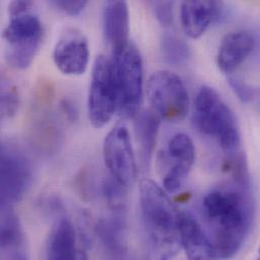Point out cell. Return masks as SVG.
<instances>
[{
    "label": "cell",
    "mask_w": 260,
    "mask_h": 260,
    "mask_svg": "<svg viewBox=\"0 0 260 260\" xmlns=\"http://www.w3.org/2000/svg\"><path fill=\"white\" fill-rule=\"evenodd\" d=\"M236 183L237 186L213 189L203 200L204 216L220 258H231L237 254L252 223L253 206L249 185Z\"/></svg>",
    "instance_id": "1"
},
{
    "label": "cell",
    "mask_w": 260,
    "mask_h": 260,
    "mask_svg": "<svg viewBox=\"0 0 260 260\" xmlns=\"http://www.w3.org/2000/svg\"><path fill=\"white\" fill-rule=\"evenodd\" d=\"M142 222L150 253L158 259H168L181 249L179 212L167 193L154 181L145 179L140 184Z\"/></svg>",
    "instance_id": "2"
},
{
    "label": "cell",
    "mask_w": 260,
    "mask_h": 260,
    "mask_svg": "<svg viewBox=\"0 0 260 260\" xmlns=\"http://www.w3.org/2000/svg\"><path fill=\"white\" fill-rule=\"evenodd\" d=\"M192 120L198 130L217 140L228 155L239 153L241 134L236 118L212 87L204 86L200 89L194 102Z\"/></svg>",
    "instance_id": "3"
},
{
    "label": "cell",
    "mask_w": 260,
    "mask_h": 260,
    "mask_svg": "<svg viewBox=\"0 0 260 260\" xmlns=\"http://www.w3.org/2000/svg\"><path fill=\"white\" fill-rule=\"evenodd\" d=\"M118 110L124 118L139 114L143 99V62L138 49L129 45L113 57Z\"/></svg>",
    "instance_id": "4"
},
{
    "label": "cell",
    "mask_w": 260,
    "mask_h": 260,
    "mask_svg": "<svg viewBox=\"0 0 260 260\" xmlns=\"http://www.w3.org/2000/svg\"><path fill=\"white\" fill-rule=\"evenodd\" d=\"M118 110V91L113 61L100 56L93 65L88 94V116L93 128L110 123Z\"/></svg>",
    "instance_id": "5"
},
{
    "label": "cell",
    "mask_w": 260,
    "mask_h": 260,
    "mask_svg": "<svg viewBox=\"0 0 260 260\" xmlns=\"http://www.w3.org/2000/svg\"><path fill=\"white\" fill-rule=\"evenodd\" d=\"M3 38L7 44L8 64L16 69H26L34 61L42 43L41 21L29 13L11 17L4 29Z\"/></svg>",
    "instance_id": "6"
},
{
    "label": "cell",
    "mask_w": 260,
    "mask_h": 260,
    "mask_svg": "<svg viewBox=\"0 0 260 260\" xmlns=\"http://www.w3.org/2000/svg\"><path fill=\"white\" fill-rule=\"evenodd\" d=\"M147 94L153 110L164 120H182L189 106L188 92L182 79L170 71H157L151 75Z\"/></svg>",
    "instance_id": "7"
},
{
    "label": "cell",
    "mask_w": 260,
    "mask_h": 260,
    "mask_svg": "<svg viewBox=\"0 0 260 260\" xmlns=\"http://www.w3.org/2000/svg\"><path fill=\"white\" fill-rule=\"evenodd\" d=\"M1 206H13L26 193L32 178L31 162L16 145L1 146Z\"/></svg>",
    "instance_id": "8"
},
{
    "label": "cell",
    "mask_w": 260,
    "mask_h": 260,
    "mask_svg": "<svg viewBox=\"0 0 260 260\" xmlns=\"http://www.w3.org/2000/svg\"><path fill=\"white\" fill-rule=\"evenodd\" d=\"M104 159L112 177L120 184L129 187L135 182L137 165L130 134L124 125L115 127L106 137Z\"/></svg>",
    "instance_id": "9"
},
{
    "label": "cell",
    "mask_w": 260,
    "mask_h": 260,
    "mask_svg": "<svg viewBox=\"0 0 260 260\" xmlns=\"http://www.w3.org/2000/svg\"><path fill=\"white\" fill-rule=\"evenodd\" d=\"M53 60L63 74H83L89 62V46L86 38L74 30L65 34L54 49Z\"/></svg>",
    "instance_id": "10"
},
{
    "label": "cell",
    "mask_w": 260,
    "mask_h": 260,
    "mask_svg": "<svg viewBox=\"0 0 260 260\" xmlns=\"http://www.w3.org/2000/svg\"><path fill=\"white\" fill-rule=\"evenodd\" d=\"M179 237L181 248L189 259L217 258L212 239L189 212H179Z\"/></svg>",
    "instance_id": "11"
},
{
    "label": "cell",
    "mask_w": 260,
    "mask_h": 260,
    "mask_svg": "<svg viewBox=\"0 0 260 260\" xmlns=\"http://www.w3.org/2000/svg\"><path fill=\"white\" fill-rule=\"evenodd\" d=\"M221 0H183L180 19L185 34L198 39L202 37L221 12Z\"/></svg>",
    "instance_id": "12"
},
{
    "label": "cell",
    "mask_w": 260,
    "mask_h": 260,
    "mask_svg": "<svg viewBox=\"0 0 260 260\" xmlns=\"http://www.w3.org/2000/svg\"><path fill=\"white\" fill-rule=\"evenodd\" d=\"M254 48V38L248 31H233L222 41L218 52V66L225 74L237 70Z\"/></svg>",
    "instance_id": "13"
},
{
    "label": "cell",
    "mask_w": 260,
    "mask_h": 260,
    "mask_svg": "<svg viewBox=\"0 0 260 260\" xmlns=\"http://www.w3.org/2000/svg\"><path fill=\"white\" fill-rule=\"evenodd\" d=\"M125 212H115L102 218L96 225V234L104 249L115 258H124L128 252Z\"/></svg>",
    "instance_id": "14"
},
{
    "label": "cell",
    "mask_w": 260,
    "mask_h": 260,
    "mask_svg": "<svg viewBox=\"0 0 260 260\" xmlns=\"http://www.w3.org/2000/svg\"><path fill=\"white\" fill-rule=\"evenodd\" d=\"M129 22L126 0L109 1L105 12V34L112 46L113 55L119 54L129 45Z\"/></svg>",
    "instance_id": "15"
},
{
    "label": "cell",
    "mask_w": 260,
    "mask_h": 260,
    "mask_svg": "<svg viewBox=\"0 0 260 260\" xmlns=\"http://www.w3.org/2000/svg\"><path fill=\"white\" fill-rule=\"evenodd\" d=\"M1 256L9 259L26 258L24 236L12 206H1Z\"/></svg>",
    "instance_id": "16"
},
{
    "label": "cell",
    "mask_w": 260,
    "mask_h": 260,
    "mask_svg": "<svg viewBox=\"0 0 260 260\" xmlns=\"http://www.w3.org/2000/svg\"><path fill=\"white\" fill-rule=\"evenodd\" d=\"M46 255L48 259L78 258L76 231L68 219H61L52 229L47 241Z\"/></svg>",
    "instance_id": "17"
},
{
    "label": "cell",
    "mask_w": 260,
    "mask_h": 260,
    "mask_svg": "<svg viewBox=\"0 0 260 260\" xmlns=\"http://www.w3.org/2000/svg\"><path fill=\"white\" fill-rule=\"evenodd\" d=\"M135 131L139 146L140 159L146 167L149 165L156 146L161 117L155 111H146L136 116Z\"/></svg>",
    "instance_id": "18"
},
{
    "label": "cell",
    "mask_w": 260,
    "mask_h": 260,
    "mask_svg": "<svg viewBox=\"0 0 260 260\" xmlns=\"http://www.w3.org/2000/svg\"><path fill=\"white\" fill-rule=\"evenodd\" d=\"M166 157L173 163H182L193 166L196 160V149L192 140L186 134L174 135L167 147Z\"/></svg>",
    "instance_id": "19"
},
{
    "label": "cell",
    "mask_w": 260,
    "mask_h": 260,
    "mask_svg": "<svg viewBox=\"0 0 260 260\" xmlns=\"http://www.w3.org/2000/svg\"><path fill=\"white\" fill-rule=\"evenodd\" d=\"M161 49L165 60L174 65L185 63L190 56L187 44L175 36L165 35L161 42Z\"/></svg>",
    "instance_id": "20"
},
{
    "label": "cell",
    "mask_w": 260,
    "mask_h": 260,
    "mask_svg": "<svg viewBox=\"0 0 260 260\" xmlns=\"http://www.w3.org/2000/svg\"><path fill=\"white\" fill-rule=\"evenodd\" d=\"M18 108V95L14 87L10 84H2L1 93V116L2 119L11 118Z\"/></svg>",
    "instance_id": "21"
},
{
    "label": "cell",
    "mask_w": 260,
    "mask_h": 260,
    "mask_svg": "<svg viewBox=\"0 0 260 260\" xmlns=\"http://www.w3.org/2000/svg\"><path fill=\"white\" fill-rule=\"evenodd\" d=\"M53 4L68 15H78L87 6L89 0H51Z\"/></svg>",
    "instance_id": "22"
},
{
    "label": "cell",
    "mask_w": 260,
    "mask_h": 260,
    "mask_svg": "<svg viewBox=\"0 0 260 260\" xmlns=\"http://www.w3.org/2000/svg\"><path fill=\"white\" fill-rule=\"evenodd\" d=\"M229 83L231 85V87L233 88V90L235 91V93L238 95V98L242 101V102H249L254 98L255 94V90L252 89L251 87H249L248 85H246L245 83L241 82L238 79H234V78H230Z\"/></svg>",
    "instance_id": "23"
},
{
    "label": "cell",
    "mask_w": 260,
    "mask_h": 260,
    "mask_svg": "<svg viewBox=\"0 0 260 260\" xmlns=\"http://www.w3.org/2000/svg\"><path fill=\"white\" fill-rule=\"evenodd\" d=\"M32 7V0H11L8 6V12L11 17L28 13Z\"/></svg>",
    "instance_id": "24"
},
{
    "label": "cell",
    "mask_w": 260,
    "mask_h": 260,
    "mask_svg": "<svg viewBox=\"0 0 260 260\" xmlns=\"http://www.w3.org/2000/svg\"><path fill=\"white\" fill-rule=\"evenodd\" d=\"M258 255H259V258H260V247H259V250H258Z\"/></svg>",
    "instance_id": "25"
},
{
    "label": "cell",
    "mask_w": 260,
    "mask_h": 260,
    "mask_svg": "<svg viewBox=\"0 0 260 260\" xmlns=\"http://www.w3.org/2000/svg\"><path fill=\"white\" fill-rule=\"evenodd\" d=\"M109 1H112V0H109Z\"/></svg>",
    "instance_id": "26"
}]
</instances>
